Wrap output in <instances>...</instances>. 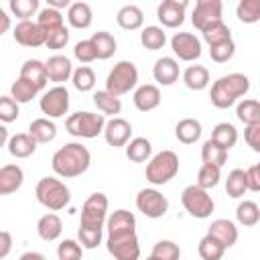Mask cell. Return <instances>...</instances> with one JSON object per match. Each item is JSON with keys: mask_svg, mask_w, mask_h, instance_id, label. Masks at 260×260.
Returning <instances> with one entry per match:
<instances>
[{"mask_svg": "<svg viewBox=\"0 0 260 260\" xmlns=\"http://www.w3.org/2000/svg\"><path fill=\"white\" fill-rule=\"evenodd\" d=\"M91 165V152L81 142H67L63 144L51 158V167L57 177L73 179L83 175Z\"/></svg>", "mask_w": 260, "mask_h": 260, "instance_id": "cell-1", "label": "cell"}, {"mask_svg": "<svg viewBox=\"0 0 260 260\" xmlns=\"http://www.w3.org/2000/svg\"><path fill=\"white\" fill-rule=\"evenodd\" d=\"M250 91V77L244 73H228L221 75L219 79L213 81L211 91H209V100L215 108L219 110H228L230 106H234L240 98H244Z\"/></svg>", "mask_w": 260, "mask_h": 260, "instance_id": "cell-2", "label": "cell"}, {"mask_svg": "<svg viewBox=\"0 0 260 260\" xmlns=\"http://www.w3.org/2000/svg\"><path fill=\"white\" fill-rule=\"evenodd\" d=\"M179 173V156L173 150H160L154 156L148 158L146 169H144V177L150 185L160 187L167 185L171 179H175Z\"/></svg>", "mask_w": 260, "mask_h": 260, "instance_id": "cell-3", "label": "cell"}, {"mask_svg": "<svg viewBox=\"0 0 260 260\" xmlns=\"http://www.w3.org/2000/svg\"><path fill=\"white\" fill-rule=\"evenodd\" d=\"M35 195H37V201L47 207L49 211H59L63 209L69 199H71V193H69V187L57 179V177H43L39 179L37 187H35Z\"/></svg>", "mask_w": 260, "mask_h": 260, "instance_id": "cell-4", "label": "cell"}, {"mask_svg": "<svg viewBox=\"0 0 260 260\" xmlns=\"http://www.w3.org/2000/svg\"><path fill=\"white\" fill-rule=\"evenodd\" d=\"M106 118L98 112H73L65 120V130L75 138H95L104 132Z\"/></svg>", "mask_w": 260, "mask_h": 260, "instance_id": "cell-5", "label": "cell"}, {"mask_svg": "<svg viewBox=\"0 0 260 260\" xmlns=\"http://www.w3.org/2000/svg\"><path fill=\"white\" fill-rule=\"evenodd\" d=\"M138 83V69L132 61H120L116 63L108 77H106V91L120 98L124 93H130Z\"/></svg>", "mask_w": 260, "mask_h": 260, "instance_id": "cell-6", "label": "cell"}, {"mask_svg": "<svg viewBox=\"0 0 260 260\" xmlns=\"http://www.w3.org/2000/svg\"><path fill=\"white\" fill-rule=\"evenodd\" d=\"M181 203L185 207V211L191 215V217H197V219H205L213 213V199L209 195V191L197 187V185H189L183 189L181 193Z\"/></svg>", "mask_w": 260, "mask_h": 260, "instance_id": "cell-7", "label": "cell"}, {"mask_svg": "<svg viewBox=\"0 0 260 260\" xmlns=\"http://www.w3.org/2000/svg\"><path fill=\"white\" fill-rule=\"evenodd\" d=\"M108 219V197L104 193H91L81 205V228H98L104 230Z\"/></svg>", "mask_w": 260, "mask_h": 260, "instance_id": "cell-8", "label": "cell"}, {"mask_svg": "<svg viewBox=\"0 0 260 260\" xmlns=\"http://www.w3.org/2000/svg\"><path fill=\"white\" fill-rule=\"evenodd\" d=\"M39 108L45 114V118L55 120L63 118L69 112V91L63 85H55L49 91H45L39 100Z\"/></svg>", "mask_w": 260, "mask_h": 260, "instance_id": "cell-9", "label": "cell"}, {"mask_svg": "<svg viewBox=\"0 0 260 260\" xmlns=\"http://www.w3.org/2000/svg\"><path fill=\"white\" fill-rule=\"evenodd\" d=\"M136 209L150 219H158L169 211V199L158 189H140L136 195Z\"/></svg>", "mask_w": 260, "mask_h": 260, "instance_id": "cell-10", "label": "cell"}, {"mask_svg": "<svg viewBox=\"0 0 260 260\" xmlns=\"http://www.w3.org/2000/svg\"><path fill=\"white\" fill-rule=\"evenodd\" d=\"M221 14H223L221 0H197L195 2V8H193V14H191V22L201 32L207 26L219 22L221 20Z\"/></svg>", "mask_w": 260, "mask_h": 260, "instance_id": "cell-11", "label": "cell"}, {"mask_svg": "<svg viewBox=\"0 0 260 260\" xmlns=\"http://www.w3.org/2000/svg\"><path fill=\"white\" fill-rule=\"evenodd\" d=\"M106 248L114 260H138L140 258V244H138L136 232L118 236V238H106Z\"/></svg>", "mask_w": 260, "mask_h": 260, "instance_id": "cell-12", "label": "cell"}, {"mask_svg": "<svg viewBox=\"0 0 260 260\" xmlns=\"http://www.w3.org/2000/svg\"><path fill=\"white\" fill-rule=\"evenodd\" d=\"M171 49L181 61H197L201 57V41L193 32H175L171 37Z\"/></svg>", "mask_w": 260, "mask_h": 260, "instance_id": "cell-13", "label": "cell"}, {"mask_svg": "<svg viewBox=\"0 0 260 260\" xmlns=\"http://www.w3.org/2000/svg\"><path fill=\"white\" fill-rule=\"evenodd\" d=\"M187 0H162L156 8V18L165 28H179L185 22Z\"/></svg>", "mask_w": 260, "mask_h": 260, "instance_id": "cell-14", "label": "cell"}, {"mask_svg": "<svg viewBox=\"0 0 260 260\" xmlns=\"http://www.w3.org/2000/svg\"><path fill=\"white\" fill-rule=\"evenodd\" d=\"M106 230H108V236L106 238H118V236L134 234L136 232V217L128 209H116V211H112L108 215Z\"/></svg>", "mask_w": 260, "mask_h": 260, "instance_id": "cell-15", "label": "cell"}, {"mask_svg": "<svg viewBox=\"0 0 260 260\" xmlns=\"http://www.w3.org/2000/svg\"><path fill=\"white\" fill-rule=\"evenodd\" d=\"M102 134H104V138H106V142L110 146H114V148L126 146L128 140H130V136H132V124L128 120H124V118L118 116V118H112V120L106 122Z\"/></svg>", "mask_w": 260, "mask_h": 260, "instance_id": "cell-16", "label": "cell"}, {"mask_svg": "<svg viewBox=\"0 0 260 260\" xmlns=\"http://www.w3.org/2000/svg\"><path fill=\"white\" fill-rule=\"evenodd\" d=\"M45 71H47V81H53L55 85H63L65 81L71 79L73 65L71 59L65 55H53L45 61Z\"/></svg>", "mask_w": 260, "mask_h": 260, "instance_id": "cell-17", "label": "cell"}, {"mask_svg": "<svg viewBox=\"0 0 260 260\" xmlns=\"http://www.w3.org/2000/svg\"><path fill=\"white\" fill-rule=\"evenodd\" d=\"M12 37H14V41H16L18 45H22V47L35 49V47L45 45V32H43V30L39 28V24L32 22V20H22V22H18V24L14 26V30H12Z\"/></svg>", "mask_w": 260, "mask_h": 260, "instance_id": "cell-18", "label": "cell"}, {"mask_svg": "<svg viewBox=\"0 0 260 260\" xmlns=\"http://www.w3.org/2000/svg\"><path fill=\"white\" fill-rule=\"evenodd\" d=\"M160 89L158 85L154 83H144V85H138L132 93V102L136 106V110L140 112H152L160 106Z\"/></svg>", "mask_w": 260, "mask_h": 260, "instance_id": "cell-19", "label": "cell"}, {"mask_svg": "<svg viewBox=\"0 0 260 260\" xmlns=\"http://www.w3.org/2000/svg\"><path fill=\"white\" fill-rule=\"evenodd\" d=\"M24 183V171L20 165L10 162L0 167V195H12L16 193Z\"/></svg>", "mask_w": 260, "mask_h": 260, "instance_id": "cell-20", "label": "cell"}, {"mask_svg": "<svg viewBox=\"0 0 260 260\" xmlns=\"http://www.w3.org/2000/svg\"><path fill=\"white\" fill-rule=\"evenodd\" d=\"M207 236H211L215 242H219L228 250L238 242V228L230 219H223V217L221 219H213L209 230H207Z\"/></svg>", "mask_w": 260, "mask_h": 260, "instance_id": "cell-21", "label": "cell"}, {"mask_svg": "<svg viewBox=\"0 0 260 260\" xmlns=\"http://www.w3.org/2000/svg\"><path fill=\"white\" fill-rule=\"evenodd\" d=\"M181 75V69H179V63L177 59L173 57H160L154 61V67H152V77L158 85H173Z\"/></svg>", "mask_w": 260, "mask_h": 260, "instance_id": "cell-22", "label": "cell"}, {"mask_svg": "<svg viewBox=\"0 0 260 260\" xmlns=\"http://www.w3.org/2000/svg\"><path fill=\"white\" fill-rule=\"evenodd\" d=\"M67 22L73 26V28H89L91 22H93V10L87 2H71L69 8H67Z\"/></svg>", "mask_w": 260, "mask_h": 260, "instance_id": "cell-23", "label": "cell"}, {"mask_svg": "<svg viewBox=\"0 0 260 260\" xmlns=\"http://www.w3.org/2000/svg\"><path fill=\"white\" fill-rule=\"evenodd\" d=\"M6 148H8L10 156H14V158H28L37 150V142L32 140V136L28 132H18L8 138Z\"/></svg>", "mask_w": 260, "mask_h": 260, "instance_id": "cell-24", "label": "cell"}, {"mask_svg": "<svg viewBox=\"0 0 260 260\" xmlns=\"http://www.w3.org/2000/svg\"><path fill=\"white\" fill-rule=\"evenodd\" d=\"M18 77H22L24 81L32 83L39 91H41V89H45V85H47V71H45V63H43V61H39V59H26V61L22 63V67H20V75H18Z\"/></svg>", "mask_w": 260, "mask_h": 260, "instance_id": "cell-25", "label": "cell"}, {"mask_svg": "<svg viewBox=\"0 0 260 260\" xmlns=\"http://www.w3.org/2000/svg\"><path fill=\"white\" fill-rule=\"evenodd\" d=\"M37 234L45 242H55L63 234V221H61V217L57 213H53V211L41 215L39 221H37Z\"/></svg>", "mask_w": 260, "mask_h": 260, "instance_id": "cell-26", "label": "cell"}, {"mask_svg": "<svg viewBox=\"0 0 260 260\" xmlns=\"http://www.w3.org/2000/svg\"><path fill=\"white\" fill-rule=\"evenodd\" d=\"M28 134L37 144H47L57 138V126L49 118H35L28 126Z\"/></svg>", "mask_w": 260, "mask_h": 260, "instance_id": "cell-27", "label": "cell"}, {"mask_svg": "<svg viewBox=\"0 0 260 260\" xmlns=\"http://www.w3.org/2000/svg\"><path fill=\"white\" fill-rule=\"evenodd\" d=\"M116 22L120 28L124 30H138L142 24H144V14L140 10V6L136 4H126L118 10L116 14Z\"/></svg>", "mask_w": 260, "mask_h": 260, "instance_id": "cell-28", "label": "cell"}, {"mask_svg": "<svg viewBox=\"0 0 260 260\" xmlns=\"http://www.w3.org/2000/svg\"><path fill=\"white\" fill-rule=\"evenodd\" d=\"M89 41L93 43L95 55H98V59H102V61L114 57V53L118 51V43H116L114 35L108 32V30H98V32H93V35L89 37Z\"/></svg>", "mask_w": 260, "mask_h": 260, "instance_id": "cell-29", "label": "cell"}, {"mask_svg": "<svg viewBox=\"0 0 260 260\" xmlns=\"http://www.w3.org/2000/svg\"><path fill=\"white\" fill-rule=\"evenodd\" d=\"M201 132H203L201 122L195 120V118H183V120H179L177 126H175V136H177V140L183 142V144H193V142H197V140L201 138Z\"/></svg>", "mask_w": 260, "mask_h": 260, "instance_id": "cell-30", "label": "cell"}, {"mask_svg": "<svg viewBox=\"0 0 260 260\" xmlns=\"http://www.w3.org/2000/svg\"><path fill=\"white\" fill-rule=\"evenodd\" d=\"M183 83L191 91H203L209 85V69L203 65H189L183 71Z\"/></svg>", "mask_w": 260, "mask_h": 260, "instance_id": "cell-31", "label": "cell"}, {"mask_svg": "<svg viewBox=\"0 0 260 260\" xmlns=\"http://www.w3.org/2000/svg\"><path fill=\"white\" fill-rule=\"evenodd\" d=\"M93 104L95 108L100 110V114L106 118V116H112V118H118V114L122 112V100L112 95L110 91L106 89H100L93 93Z\"/></svg>", "mask_w": 260, "mask_h": 260, "instance_id": "cell-32", "label": "cell"}, {"mask_svg": "<svg viewBox=\"0 0 260 260\" xmlns=\"http://www.w3.org/2000/svg\"><path fill=\"white\" fill-rule=\"evenodd\" d=\"M209 140L215 142L217 146H221L223 150L230 152V148L238 142V130H236V126L230 124V122H219V124L213 126V130H211V138H209Z\"/></svg>", "mask_w": 260, "mask_h": 260, "instance_id": "cell-33", "label": "cell"}, {"mask_svg": "<svg viewBox=\"0 0 260 260\" xmlns=\"http://www.w3.org/2000/svg\"><path fill=\"white\" fill-rule=\"evenodd\" d=\"M126 156L132 162H148V158L152 156V144L148 138L144 136H136L130 138L126 144Z\"/></svg>", "mask_w": 260, "mask_h": 260, "instance_id": "cell-34", "label": "cell"}, {"mask_svg": "<svg viewBox=\"0 0 260 260\" xmlns=\"http://www.w3.org/2000/svg\"><path fill=\"white\" fill-rule=\"evenodd\" d=\"M236 116L244 126L260 124V104L254 98H244L236 106Z\"/></svg>", "mask_w": 260, "mask_h": 260, "instance_id": "cell-35", "label": "cell"}, {"mask_svg": "<svg viewBox=\"0 0 260 260\" xmlns=\"http://www.w3.org/2000/svg\"><path fill=\"white\" fill-rule=\"evenodd\" d=\"M236 219L244 228H254L260 221V207H258V203L252 201V199L240 201L238 207H236Z\"/></svg>", "mask_w": 260, "mask_h": 260, "instance_id": "cell-36", "label": "cell"}, {"mask_svg": "<svg viewBox=\"0 0 260 260\" xmlns=\"http://www.w3.org/2000/svg\"><path fill=\"white\" fill-rule=\"evenodd\" d=\"M37 24H39V28L47 35V32H51V30H57V28L65 26V20H63V14H61L59 10L45 6V8H41L39 14H37Z\"/></svg>", "mask_w": 260, "mask_h": 260, "instance_id": "cell-37", "label": "cell"}, {"mask_svg": "<svg viewBox=\"0 0 260 260\" xmlns=\"http://www.w3.org/2000/svg\"><path fill=\"white\" fill-rule=\"evenodd\" d=\"M167 43V32L162 30V26H144L142 32H140V45L148 51H158L162 49Z\"/></svg>", "mask_w": 260, "mask_h": 260, "instance_id": "cell-38", "label": "cell"}, {"mask_svg": "<svg viewBox=\"0 0 260 260\" xmlns=\"http://www.w3.org/2000/svg\"><path fill=\"white\" fill-rule=\"evenodd\" d=\"M71 83L77 91L85 93V91H91L95 87V71L89 67V65H79L77 69H73L71 73Z\"/></svg>", "mask_w": 260, "mask_h": 260, "instance_id": "cell-39", "label": "cell"}, {"mask_svg": "<svg viewBox=\"0 0 260 260\" xmlns=\"http://www.w3.org/2000/svg\"><path fill=\"white\" fill-rule=\"evenodd\" d=\"M248 191V185H246V171L244 169H234L228 173V179H225V193L234 199H240L244 197V193Z\"/></svg>", "mask_w": 260, "mask_h": 260, "instance_id": "cell-40", "label": "cell"}, {"mask_svg": "<svg viewBox=\"0 0 260 260\" xmlns=\"http://www.w3.org/2000/svg\"><path fill=\"white\" fill-rule=\"evenodd\" d=\"M219 179H221V169L215 167V165L203 162V165L199 167V171H197V181H195V185L201 187V189H205V191H209V189L217 187Z\"/></svg>", "mask_w": 260, "mask_h": 260, "instance_id": "cell-41", "label": "cell"}, {"mask_svg": "<svg viewBox=\"0 0 260 260\" xmlns=\"http://www.w3.org/2000/svg\"><path fill=\"white\" fill-rule=\"evenodd\" d=\"M197 254L201 260H221L225 254V248L219 242H215L211 236L205 234L197 244Z\"/></svg>", "mask_w": 260, "mask_h": 260, "instance_id": "cell-42", "label": "cell"}, {"mask_svg": "<svg viewBox=\"0 0 260 260\" xmlns=\"http://www.w3.org/2000/svg\"><path fill=\"white\" fill-rule=\"evenodd\" d=\"M236 16L244 24H254L260 20V0H240L236 6Z\"/></svg>", "mask_w": 260, "mask_h": 260, "instance_id": "cell-43", "label": "cell"}, {"mask_svg": "<svg viewBox=\"0 0 260 260\" xmlns=\"http://www.w3.org/2000/svg\"><path fill=\"white\" fill-rule=\"evenodd\" d=\"M37 93H39V89L32 85V83H28V81H24L22 77H18L16 81H12V85H10V98L20 106V104H28L32 98H37Z\"/></svg>", "mask_w": 260, "mask_h": 260, "instance_id": "cell-44", "label": "cell"}, {"mask_svg": "<svg viewBox=\"0 0 260 260\" xmlns=\"http://www.w3.org/2000/svg\"><path fill=\"white\" fill-rule=\"evenodd\" d=\"M201 160L207 165H215V167H223L228 162V150H223L221 146H217L211 140H205L201 146Z\"/></svg>", "mask_w": 260, "mask_h": 260, "instance_id": "cell-45", "label": "cell"}, {"mask_svg": "<svg viewBox=\"0 0 260 260\" xmlns=\"http://www.w3.org/2000/svg\"><path fill=\"white\" fill-rule=\"evenodd\" d=\"M8 8L10 12L22 20H30L35 14H39V0H10L8 2Z\"/></svg>", "mask_w": 260, "mask_h": 260, "instance_id": "cell-46", "label": "cell"}, {"mask_svg": "<svg viewBox=\"0 0 260 260\" xmlns=\"http://www.w3.org/2000/svg\"><path fill=\"white\" fill-rule=\"evenodd\" d=\"M201 35H203V41H205L209 47L232 39V30H230V26H228L223 20H219V22H215V24L207 26L205 30H201Z\"/></svg>", "mask_w": 260, "mask_h": 260, "instance_id": "cell-47", "label": "cell"}, {"mask_svg": "<svg viewBox=\"0 0 260 260\" xmlns=\"http://www.w3.org/2000/svg\"><path fill=\"white\" fill-rule=\"evenodd\" d=\"M150 256L156 258V260H179L181 258V248L173 240H158L152 246Z\"/></svg>", "mask_w": 260, "mask_h": 260, "instance_id": "cell-48", "label": "cell"}, {"mask_svg": "<svg viewBox=\"0 0 260 260\" xmlns=\"http://www.w3.org/2000/svg\"><path fill=\"white\" fill-rule=\"evenodd\" d=\"M102 238H104V230H98V228H77V242L83 250H93L102 244Z\"/></svg>", "mask_w": 260, "mask_h": 260, "instance_id": "cell-49", "label": "cell"}, {"mask_svg": "<svg viewBox=\"0 0 260 260\" xmlns=\"http://www.w3.org/2000/svg\"><path fill=\"white\" fill-rule=\"evenodd\" d=\"M234 53H236V43H234V39L209 47V57H211L215 63H228V61L234 57Z\"/></svg>", "mask_w": 260, "mask_h": 260, "instance_id": "cell-50", "label": "cell"}, {"mask_svg": "<svg viewBox=\"0 0 260 260\" xmlns=\"http://www.w3.org/2000/svg\"><path fill=\"white\" fill-rule=\"evenodd\" d=\"M83 256V248L79 246L77 240H63L57 246V258L59 260H81Z\"/></svg>", "mask_w": 260, "mask_h": 260, "instance_id": "cell-51", "label": "cell"}, {"mask_svg": "<svg viewBox=\"0 0 260 260\" xmlns=\"http://www.w3.org/2000/svg\"><path fill=\"white\" fill-rule=\"evenodd\" d=\"M73 57H75L79 63H83V65L93 63V61L98 59L95 49H93V43H91L89 39L77 41V43H75V47H73Z\"/></svg>", "mask_w": 260, "mask_h": 260, "instance_id": "cell-52", "label": "cell"}, {"mask_svg": "<svg viewBox=\"0 0 260 260\" xmlns=\"http://www.w3.org/2000/svg\"><path fill=\"white\" fill-rule=\"evenodd\" d=\"M18 104L10 95H0V124H10L18 118Z\"/></svg>", "mask_w": 260, "mask_h": 260, "instance_id": "cell-53", "label": "cell"}, {"mask_svg": "<svg viewBox=\"0 0 260 260\" xmlns=\"http://www.w3.org/2000/svg\"><path fill=\"white\" fill-rule=\"evenodd\" d=\"M67 43H69V30H67V26H61V28L51 30V32L45 35V47H49L53 51L63 49Z\"/></svg>", "mask_w": 260, "mask_h": 260, "instance_id": "cell-54", "label": "cell"}, {"mask_svg": "<svg viewBox=\"0 0 260 260\" xmlns=\"http://www.w3.org/2000/svg\"><path fill=\"white\" fill-rule=\"evenodd\" d=\"M244 140H246V144H248L254 152H260V124L246 126V128H244Z\"/></svg>", "mask_w": 260, "mask_h": 260, "instance_id": "cell-55", "label": "cell"}, {"mask_svg": "<svg viewBox=\"0 0 260 260\" xmlns=\"http://www.w3.org/2000/svg\"><path fill=\"white\" fill-rule=\"evenodd\" d=\"M246 185H248V191L252 193L260 191V165H250L246 169Z\"/></svg>", "mask_w": 260, "mask_h": 260, "instance_id": "cell-56", "label": "cell"}, {"mask_svg": "<svg viewBox=\"0 0 260 260\" xmlns=\"http://www.w3.org/2000/svg\"><path fill=\"white\" fill-rule=\"evenodd\" d=\"M12 250V234L6 230H0V260L6 258Z\"/></svg>", "mask_w": 260, "mask_h": 260, "instance_id": "cell-57", "label": "cell"}, {"mask_svg": "<svg viewBox=\"0 0 260 260\" xmlns=\"http://www.w3.org/2000/svg\"><path fill=\"white\" fill-rule=\"evenodd\" d=\"M10 24H12V22H10V16H8L6 10L0 6V37L10 30Z\"/></svg>", "mask_w": 260, "mask_h": 260, "instance_id": "cell-58", "label": "cell"}, {"mask_svg": "<svg viewBox=\"0 0 260 260\" xmlns=\"http://www.w3.org/2000/svg\"><path fill=\"white\" fill-rule=\"evenodd\" d=\"M69 4H71L69 0H49V2H47L49 8H55V10H59V12H61L63 8H69Z\"/></svg>", "mask_w": 260, "mask_h": 260, "instance_id": "cell-59", "label": "cell"}, {"mask_svg": "<svg viewBox=\"0 0 260 260\" xmlns=\"http://www.w3.org/2000/svg\"><path fill=\"white\" fill-rule=\"evenodd\" d=\"M18 260H45V256L41 252H24Z\"/></svg>", "mask_w": 260, "mask_h": 260, "instance_id": "cell-60", "label": "cell"}, {"mask_svg": "<svg viewBox=\"0 0 260 260\" xmlns=\"http://www.w3.org/2000/svg\"><path fill=\"white\" fill-rule=\"evenodd\" d=\"M8 130H6V126L4 124H0V148L2 146H6V142H8Z\"/></svg>", "mask_w": 260, "mask_h": 260, "instance_id": "cell-61", "label": "cell"}, {"mask_svg": "<svg viewBox=\"0 0 260 260\" xmlns=\"http://www.w3.org/2000/svg\"><path fill=\"white\" fill-rule=\"evenodd\" d=\"M146 260H156V258H152V256H148V258H146Z\"/></svg>", "mask_w": 260, "mask_h": 260, "instance_id": "cell-62", "label": "cell"}]
</instances>
